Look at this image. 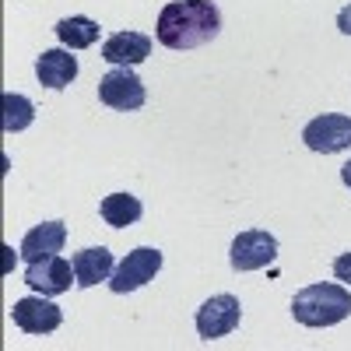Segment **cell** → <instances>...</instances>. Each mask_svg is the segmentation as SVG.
Wrapping results in <instances>:
<instances>
[{"instance_id": "6da1fadb", "label": "cell", "mask_w": 351, "mask_h": 351, "mask_svg": "<svg viewBox=\"0 0 351 351\" xmlns=\"http://www.w3.org/2000/svg\"><path fill=\"white\" fill-rule=\"evenodd\" d=\"M158 43L169 49H197L204 43L218 39L221 11L215 0H172L158 11Z\"/></svg>"}, {"instance_id": "7a4b0ae2", "label": "cell", "mask_w": 351, "mask_h": 351, "mask_svg": "<svg viewBox=\"0 0 351 351\" xmlns=\"http://www.w3.org/2000/svg\"><path fill=\"white\" fill-rule=\"evenodd\" d=\"M291 316L302 327H334L351 316V291L344 285L316 281L291 299Z\"/></svg>"}, {"instance_id": "3957f363", "label": "cell", "mask_w": 351, "mask_h": 351, "mask_svg": "<svg viewBox=\"0 0 351 351\" xmlns=\"http://www.w3.org/2000/svg\"><path fill=\"white\" fill-rule=\"evenodd\" d=\"M158 271H162V253L152 250V246H137L116 263V271L109 278V288L116 291V295H127V291L148 285Z\"/></svg>"}, {"instance_id": "277c9868", "label": "cell", "mask_w": 351, "mask_h": 351, "mask_svg": "<svg viewBox=\"0 0 351 351\" xmlns=\"http://www.w3.org/2000/svg\"><path fill=\"white\" fill-rule=\"evenodd\" d=\"M278 256V239L271 236V232L263 228H250V232H239L236 239H232L228 246V263L232 271H260L267 267V263Z\"/></svg>"}, {"instance_id": "5b68a950", "label": "cell", "mask_w": 351, "mask_h": 351, "mask_svg": "<svg viewBox=\"0 0 351 351\" xmlns=\"http://www.w3.org/2000/svg\"><path fill=\"white\" fill-rule=\"evenodd\" d=\"M239 319H243V306L236 295H211L197 309L193 324H197V334L204 341H218V337H228L236 330Z\"/></svg>"}, {"instance_id": "8992f818", "label": "cell", "mask_w": 351, "mask_h": 351, "mask_svg": "<svg viewBox=\"0 0 351 351\" xmlns=\"http://www.w3.org/2000/svg\"><path fill=\"white\" fill-rule=\"evenodd\" d=\"M302 141L309 152H319V155H337L351 148V116H341V112L316 116V120L306 123Z\"/></svg>"}, {"instance_id": "52a82bcc", "label": "cell", "mask_w": 351, "mask_h": 351, "mask_svg": "<svg viewBox=\"0 0 351 351\" xmlns=\"http://www.w3.org/2000/svg\"><path fill=\"white\" fill-rule=\"evenodd\" d=\"M99 99L109 109H120V112H134L144 106L148 92H144V81L130 71V67H112L109 74H102L99 81Z\"/></svg>"}, {"instance_id": "ba28073f", "label": "cell", "mask_w": 351, "mask_h": 351, "mask_svg": "<svg viewBox=\"0 0 351 351\" xmlns=\"http://www.w3.org/2000/svg\"><path fill=\"white\" fill-rule=\"evenodd\" d=\"M71 281H77V274L74 263L64 256H43L25 267V285L36 288L39 295H64V291H71Z\"/></svg>"}, {"instance_id": "9c48e42d", "label": "cell", "mask_w": 351, "mask_h": 351, "mask_svg": "<svg viewBox=\"0 0 351 351\" xmlns=\"http://www.w3.org/2000/svg\"><path fill=\"white\" fill-rule=\"evenodd\" d=\"M11 319H14V327L25 330V334H53L56 327L64 324V313H60V306L49 302V295H28V299L14 302Z\"/></svg>"}, {"instance_id": "30bf717a", "label": "cell", "mask_w": 351, "mask_h": 351, "mask_svg": "<svg viewBox=\"0 0 351 351\" xmlns=\"http://www.w3.org/2000/svg\"><path fill=\"white\" fill-rule=\"evenodd\" d=\"M152 56V39L144 32H116L102 43V60H109L112 67H137Z\"/></svg>"}, {"instance_id": "8fae6325", "label": "cell", "mask_w": 351, "mask_h": 351, "mask_svg": "<svg viewBox=\"0 0 351 351\" xmlns=\"http://www.w3.org/2000/svg\"><path fill=\"white\" fill-rule=\"evenodd\" d=\"M64 243H67V225L64 221H43L21 239V256H25V263H36L43 256H56L64 250Z\"/></svg>"}, {"instance_id": "7c38bea8", "label": "cell", "mask_w": 351, "mask_h": 351, "mask_svg": "<svg viewBox=\"0 0 351 351\" xmlns=\"http://www.w3.org/2000/svg\"><path fill=\"white\" fill-rule=\"evenodd\" d=\"M36 77L39 84L60 92V88H67L77 77V56H71L67 49H46L36 60Z\"/></svg>"}, {"instance_id": "4fadbf2b", "label": "cell", "mask_w": 351, "mask_h": 351, "mask_svg": "<svg viewBox=\"0 0 351 351\" xmlns=\"http://www.w3.org/2000/svg\"><path fill=\"white\" fill-rule=\"evenodd\" d=\"M71 263H74V274H77V288H92V285H99V281H109L112 278V253L106 250V246H92V250H77L74 256H71Z\"/></svg>"}, {"instance_id": "5bb4252c", "label": "cell", "mask_w": 351, "mask_h": 351, "mask_svg": "<svg viewBox=\"0 0 351 351\" xmlns=\"http://www.w3.org/2000/svg\"><path fill=\"white\" fill-rule=\"evenodd\" d=\"M53 32H56V39H60L67 49H88V46L99 43L102 28H99V21L84 18V14H71V18H60V21H56Z\"/></svg>"}, {"instance_id": "9a60e30c", "label": "cell", "mask_w": 351, "mask_h": 351, "mask_svg": "<svg viewBox=\"0 0 351 351\" xmlns=\"http://www.w3.org/2000/svg\"><path fill=\"white\" fill-rule=\"evenodd\" d=\"M99 211H102V218H106V225H112V228H130L137 218H141V200L134 197V193H109L102 204H99Z\"/></svg>"}, {"instance_id": "2e32d148", "label": "cell", "mask_w": 351, "mask_h": 351, "mask_svg": "<svg viewBox=\"0 0 351 351\" xmlns=\"http://www.w3.org/2000/svg\"><path fill=\"white\" fill-rule=\"evenodd\" d=\"M0 109H4V134H21L25 127H32L36 120V106L18 92L0 95Z\"/></svg>"}, {"instance_id": "e0dca14e", "label": "cell", "mask_w": 351, "mask_h": 351, "mask_svg": "<svg viewBox=\"0 0 351 351\" xmlns=\"http://www.w3.org/2000/svg\"><path fill=\"white\" fill-rule=\"evenodd\" d=\"M334 278L344 281V285H351V253H341L334 260Z\"/></svg>"}, {"instance_id": "ac0fdd59", "label": "cell", "mask_w": 351, "mask_h": 351, "mask_svg": "<svg viewBox=\"0 0 351 351\" xmlns=\"http://www.w3.org/2000/svg\"><path fill=\"white\" fill-rule=\"evenodd\" d=\"M337 28H341L344 36H351V4L341 8V14H337Z\"/></svg>"}, {"instance_id": "d6986e66", "label": "cell", "mask_w": 351, "mask_h": 351, "mask_svg": "<svg viewBox=\"0 0 351 351\" xmlns=\"http://www.w3.org/2000/svg\"><path fill=\"white\" fill-rule=\"evenodd\" d=\"M341 180H344V186L351 190V162H348V165H341Z\"/></svg>"}]
</instances>
